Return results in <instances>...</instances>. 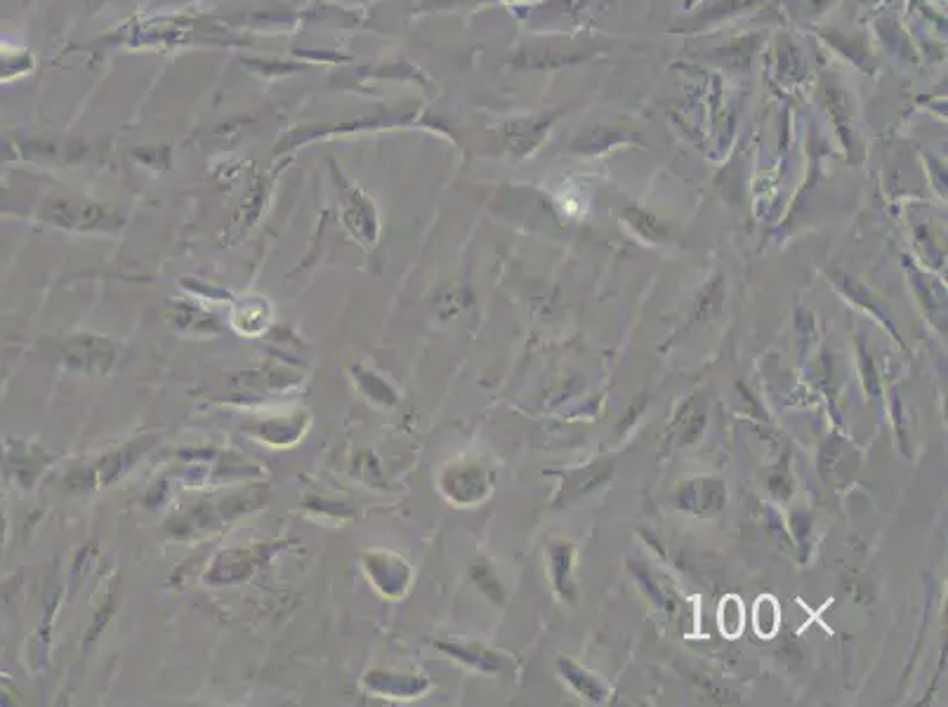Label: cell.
I'll return each instance as SVG.
<instances>
[{
  "label": "cell",
  "instance_id": "1",
  "mask_svg": "<svg viewBox=\"0 0 948 707\" xmlns=\"http://www.w3.org/2000/svg\"><path fill=\"white\" fill-rule=\"evenodd\" d=\"M552 564H555V580L557 587L562 590L564 597H569L571 590V545H555L552 547Z\"/></svg>",
  "mask_w": 948,
  "mask_h": 707
},
{
  "label": "cell",
  "instance_id": "2",
  "mask_svg": "<svg viewBox=\"0 0 948 707\" xmlns=\"http://www.w3.org/2000/svg\"><path fill=\"white\" fill-rule=\"evenodd\" d=\"M564 672H566V679H569L574 686H578V691H581L583 696H588L590 700H602L604 696H607V689H604L595 677L588 675V672L583 675L581 670H576V667H571V665H566Z\"/></svg>",
  "mask_w": 948,
  "mask_h": 707
}]
</instances>
